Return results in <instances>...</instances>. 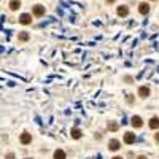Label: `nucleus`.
<instances>
[{
    "instance_id": "nucleus-1",
    "label": "nucleus",
    "mask_w": 159,
    "mask_h": 159,
    "mask_svg": "<svg viewBox=\"0 0 159 159\" xmlns=\"http://www.w3.org/2000/svg\"><path fill=\"white\" fill-rule=\"evenodd\" d=\"M134 142H135V134H132V132H126V134H124V143L130 145V143H134Z\"/></svg>"
},
{
    "instance_id": "nucleus-2",
    "label": "nucleus",
    "mask_w": 159,
    "mask_h": 159,
    "mask_svg": "<svg viewBox=\"0 0 159 159\" xmlns=\"http://www.w3.org/2000/svg\"><path fill=\"white\" fill-rule=\"evenodd\" d=\"M34 14H35L37 18L43 16V14H45V6H42V5H35V6H34Z\"/></svg>"
},
{
    "instance_id": "nucleus-3",
    "label": "nucleus",
    "mask_w": 159,
    "mask_h": 159,
    "mask_svg": "<svg viewBox=\"0 0 159 159\" xmlns=\"http://www.w3.org/2000/svg\"><path fill=\"white\" fill-rule=\"evenodd\" d=\"M116 13L119 14V16H127L129 14V8L126 6V5H121V6H118V10H116Z\"/></svg>"
},
{
    "instance_id": "nucleus-4",
    "label": "nucleus",
    "mask_w": 159,
    "mask_h": 159,
    "mask_svg": "<svg viewBox=\"0 0 159 159\" xmlns=\"http://www.w3.org/2000/svg\"><path fill=\"white\" fill-rule=\"evenodd\" d=\"M19 22L21 24H30L32 22V16L30 14H21V18H19Z\"/></svg>"
},
{
    "instance_id": "nucleus-5",
    "label": "nucleus",
    "mask_w": 159,
    "mask_h": 159,
    "mask_svg": "<svg viewBox=\"0 0 159 159\" xmlns=\"http://www.w3.org/2000/svg\"><path fill=\"white\" fill-rule=\"evenodd\" d=\"M30 142H32V135L27 134V132H24V134L21 135V143H22V145H27V143H30Z\"/></svg>"
},
{
    "instance_id": "nucleus-6",
    "label": "nucleus",
    "mask_w": 159,
    "mask_h": 159,
    "mask_svg": "<svg viewBox=\"0 0 159 159\" xmlns=\"http://www.w3.org/2000/svg\"><path fill=\"white\" fill-rule=\"evenodd\" d=\"M130 123H132L134 127H142V126H143V121H142V118H140V116H134Z\"/></svg>"
},
{
    "instance_id": "nucleus-7",
    "label": "nucleus",
    "mask_w": 159,
    "mask_h": 159,
    "mask_svg": "<svg viewBox=\"0 0 159 159\" xmlns=\"http://www.w3.org/2000/svg\"><path fill=\"white\" fill-rule=\"evenodd\" d=\"M119 146H121V143L118 142V140H111V142L108 143V148L111 149V151H118Z\"/></svg>"
},
{
    "instance_id": "nucleus-8",
    "label": "nucleus",
    "mask_w": 159,
    "mask_h": 159,
    "mask_svg": "<svg viewBox=\"0 0 159 159\" xmlns=\"http://www.w3.org/2000/svg\"><path fill=\"white\" fill-rule=\"evenodd\" d=\"M138 11L142 14H148L149 13V5L148 3H140L138 5Z\"/></svg>"
},
{
    "instance_id": "nucleus-9",
    "label": "nucleus",
    "mask_w": 159,
    "mask_h": 159,
    "mask_svg": "<svg viewBox=\"0 0 159 159\" xmlns=\"http://www.w3.org/2000/svg\"><path fill=\"white\" fill-rule=\"evenodd\" d=\"M138 94H140V97H143V99H146L148 96H149V89L146 88V86H142L138 89Z\"/></svg>"
},
{
    "instance_id": "nucleus-10",
    "label": "nucleus",
    "mask_w": 159,
    "mask_h": 159,
    "mask_svg": "<svg viewBox=\"0 0 159 159\" xmlns=\"http://www.w3.org/2000/svg\"><path fill=\"white\" fill-rule=\"evenodd\" d=\"M149 127H151V129H157L159 127V118L153 116L151 119H149Z\"/></svg>"
},
{
    "instance_id": "nucleus-11",
    "label": "nucleus",
    "mask_w": 159,
    "mask_h": 159,
    "mask_svg": "<svg viewBox=\"0 0 159 159\" xmlns=\"http://www.w3.org/2000/svg\"><path fill=\"white\" fill-rule=\"evenodd\" d=\"M19 6H21V2H19V0H11V2H10V8H11L13 11H16Z\"/></svg>"
},
{
    "instance_id": "nucleus-12",
    "label": "nucleus",
    "mask_w": 159,
    "mask_h": 159,
    "mask_svg": "<svg viewBox=\"0 0 159 159\" xmlns=\"http://www.w3.org/2000/svg\"><path fill=\"white\" fill-rule=\"evenodd\" d=\"M54 159H65V153L62 149H56L54 151Z\"/></svg>"
},
{
    "instance_id": "nucleus-13",
    "label": "nucleus",
    "mask_w": 159,
    "mask_h": 159,
    "mask_svg": "<svg viewBox=\"0 0 159 159\" xmlns=\"http://www.w3.org/2000/svg\"><path fill=\"white\" fill-rule=\"evenodd\" d=\"M108 129L111 130V132L118 130V123H115V121H108Z\"/></svg>"
},
{
    "instance_id": "nucleus-14",
    "label": "nucleus",
    "mask_w": 159,
    "mask_h": 159,
    "mask_svg": "<svg viewBox=\"0 0 159 159\" xmlns=\"http://www.w3.org/2000/svg\"><path fill=\"white\" fill-rule=\"evenodd\" d=\"M72 137H73V138H80V137H81V130L75 127V129L72 130Z\"/></svg>"
},
{
    "instance_id": "nucleus-15",
    "label": "nucleus",
    "mask_w": 159,
    "mask_h": 159,
    "mask_svg": "<svg viewBox=\"0 0 159 159\" xmlns=\"http://www.w3.org/2000/svg\"><path fill=\"white\" fill-rule=\"evenodd\" d=\"M19 40L21 42H27V40H29V34H27V32H21L19 34Z\"/></svg>"
},
{
    "instance_id": "nucleus-16",
    "label": "nucleus",
    "mask_w": 159,
    "mask_h": 159,
    "mask_svg": "<svg viewBox=\"0 0 159 159\" xmlns=\"http://www.w3.org/2000/svg\"><path fill=\"white\" fill-rule=\"evenodd\" d=\"M6 159H14V154H13V153H10V154L6 156Z\"/></svg>"
},
{
    "instance_id": "nucleus-17",
    "label": "nucleus",
    "mask_w": 159,
    "mask_h": 159,
    "mask_svg": "<svg viewBox=\"0 0 159 159\" xmlns=\"http://www.w3.org/2000/svg\"><path fill=\"white\" fill-rule=\"evenodd\" d=\"M154 138H156V142H157V143H159V132H157V134H156V135H154Z\"/></svg>"
},
{
    "instance_id": "nucleus-18",
    "label": "nucleus",
    "mask_w": 159,
    "mask_h": 159,
    "mask_svg": "<svg viewBox=\"0 0 159 159\" xmlns=\"http://www.w3.org/2000/svg\"><path fill=\"white\" fill-rule=\"evenodd\" d=\"M113 159H123V157H121V156H115Z\"/></svg>"
},
{
    "instance_id": "nucleus-19",
    "label": "nucleus",
    "mask_w": 159,
    "mask_h": 159,
    "mask_svg": "<svg viewBox=\"0 0 159 159\" xmlns=\"http://www.w3.org/2000/svg\"><path fill=\"white\" fill-rule=\"evenodd\" d=\"M107 2H108V3H113V2H115V0H107Z\"/></svg>"
},
{
    "instance_id": "nucleus-20",
    "label": "nucleus",
    "mask_w": 159,
    "mask_h": 159,
    "mask_svg": "<svg viewBox=\"0 0 159 159\" xmlns=\"http://www.w3.org/2000/svg\"><path fill=\"white\" fill-rule=\"evenodd\" d=\"M138 159H146V157H145V156H140V157H138Z\"/></svg>"
},
{
    "instance_id": "nucleus-21",
    "label": "nucleus",
    "mask_w": 159,
    "mask_h": 159,
    "mask_svg": "<svg viewBox=\"0 0 159 159\" xmlns=\"http://www.w3.org/2000/svg\"><path fill=\"white\" fill-rule=\"evenodd\" d=\"M26 159H30V157H26Z\"/></svg>"
}]
</instances>
